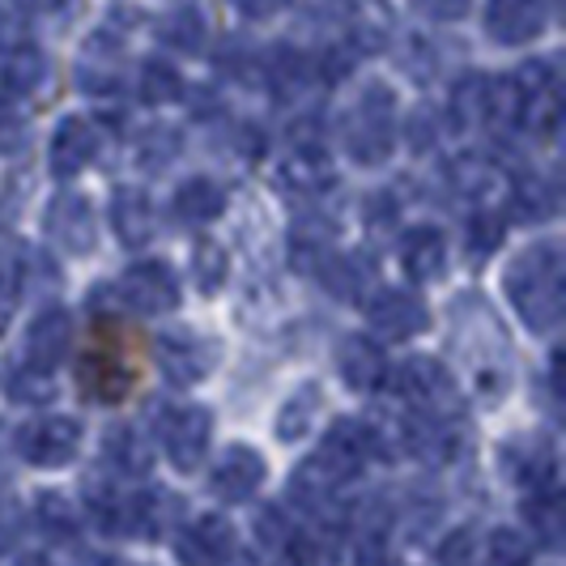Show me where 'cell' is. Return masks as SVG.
<instances>
[{
	"instance_id": "obj_1",
	"label": "cell",
	"mask_w": 566,
	"mask_h": 566,
	"mask_svg": "<svg viewBox=\"0 0 566 566\" xmlns=\"http://www.w3.org/2000/svg\"><path fill=\"white\" fill-rule=\"evenodd\" d=\"M507 298L533 333H554L563 319V248L541 239L507 269Z\"/></svg>"
},
{
	"instance_id": "obj_2",
	"label": "cell",
	"mask_w": 566,
	"mask_h": 566,
	"mask_svg": "<svg viewBox=\"0 0 566 566\" xmlns=\"http://www.w3.org/2000/svg\"><path fill=\"white\" fill-rule=\"evenodd\" d=\"M345 145L349 158L363 167H379L397 149V98L384 82H367L354 112L345 119Z\"/></svg>"
},
{
	"instance_id": "obj_3",
	"label": "cell",
	"mask_w": 566,
	"mask_h": 566,
	"mask_svg": "<svg viewBox=\"0 0 566 566\" xmlns=\"http://www.w3.org/2000/svg\"><path fill=\"white\" fill-rule=\"evenodd\" d=\"M115 298L119 307L137 315H163L179 303V282L163 260H142L133 269H124V277L115 282Z\"/></svg>"
},
{
	"instance_id": "obj_4",
	"label": "cell",
	"mask_w": 566,
	"mask_h": 566,
	"mask_svg": "<svg viewBox=\"0 0 566 566\" xmlns=\"http://www.w3.org/2000/svg\"><path fill=\"white\" fill-rule=\"evenodd\" d=\"M82 448V426L69 413H48V418H34L18 430V452L27 455L30 464H43V469H56L69 464Z\"/></svg>"
},
{
	"instance_id": "obj_5",
	"label": "cell",
	"mask_w": 566,
	"mask_h": 566,
	"mask_svg": "<svg viewBox=\"0 0 566 566\" xmlns=\"http://www.w3.org/2000/svg\"><path fill=\"white\" fill-rule=\"evenodd\" d=\"M163 448L179 469H197L205 452H209V434H213V418L205 405H175L158 422Z\"/></svg>"
},
{
	"instance_id": "obj_6",
	"label": "cell",
	"mask_w": 566,
	"mask_h": 566,
	"mask_svg": "<svg viewBox=\"0 0 566 566\" xmlns=\"http://www.w3.org/2000/svg\"><path fill=\"white\" fill-rule=\"evenodd\" d=\"M154 363L167 375L175 388H192L200 384L209 367H213V349L209 340L197 337V333H184V328H170V333H158L154 337Z\"/></svg>"
},
{
	"instance_id": "obj_7",
	"label": "cell",
	"mask_w": 566,
	"mask_h": 566,
	"mask_svg": "<svg viewBox=\"0 0 566 566\" xmlns=\"http://www.w3.org/2000/svg\"><path fill=\"white\" fill-rule=\"evenodd\" d=\"M554 0H490L485 4V30L499 48H524L545 34Z\"/></svg>"
},
{
	"instance_id": "obj_8",
	"label": "cell",
	"mask_w": 566,
	"mask_h": 566,
	"mask_svg": "<svg viewBox=\"0 0 566 566\" xmlns=\"http://www.w3.org/2000/svg\"><path fill=\"white\" fill-rule=\"evenodd\" d=\"M48 239L52 248H60L64 255H90L94 252V239H98V222H94V209L82 192H60L48 205Z\"/></svg>"
},
{
	"instance_id": "obj_9",
	"label": "cell",
	"mask_w": 566,
	"mask_h": 566,
	"mask_svg": "<svg viewBox=\"0 0 566 566\" xmlns=\"http://www.w3.org/2000/svg\"><path fill=\"white\" fill-rule=\"evenodd\" d=\"M426 307L418 303V294H409V290H375L367 298V324L370 333H379V337L388 340H409L418 337L426 328Z\"/></svg>"
},
{
	"instance_id": "obj_10",
	"label": "cell",
	"mask_w": 566,
	"mask_h": 566,
	"mask_svg": "<svg viewBox=\"0 0 566 566\" xmlns=\"http://www.w3.org/2000/svg\"><path fill=\"white\" fill-rule=\"evenodd\" d=\"M98 149H103V137H98V128H94L85 115H69V119H60L56 133H52V149H48L52 175H56V179H73V175H82V170L98 158Z\"/></svg>"
},
{
	"instance_id": "obj_11",
	"label": "cell",
	"mask_w": 566,
	"mask_h": 566,
	"mask_svg": "<svg viewBox=\"0 0 566 566\" xmlns=\"http://www.w3.org/2000/svg\"><path fill=\"white\" fill-rule=\"evenodd\" d=\"M367 455H370V430L363 422H354V418H340L324 434L315 464L328 473V482H345V478H354L367 464Z\"/></svg>"
},
{
	"instance_id": "obj_12",
	"label": "cell",
	"mask_w": 566,
	"mask_h": 566,
	"mask_svg": "<svg viewBox=\"0 0 566 566\" xmlns=\"http://www.w3.org/2000/svg\"><path fill=\"white\" fill-rule=\"evenodd\" d=\"M69 345H73V315L64 307H43L27 328V367L52 375L69 358Z\"/></svg>"
},
{
	"instance_id": "obj_13",
	"label": "cell",
	"mask_w": 566,
	"mask_h": 566,
	"mask_svg": "<svg viewBox=\"0 0 566 566\" xmlns=\"http://www.w3.org/2000/svg\"><path fill=\"white\" fill-rule=\"evenodd\" d=\"M397 392L409 400V405H422L426 413L443 418L439 409L455 400V384H452V375L439 367L434 358H409V363L397 370Z\"/></svg>"
},
{
	"instance_id": "obj_14",
	"label": "cell",
	"mask_w": 566,
	"mask_h": 566,
	"mask_svg": "<svg viewBox=\"0 0 566 566\" xmlns=\"http://www.w3.org/2000/svg\"><path fill=\"white\" fill-rule=\"evenodd\" d=\"M337 370L340 379L354 388V392H375L384 379H388V358H384V345L379 340L363 337V333H354V337L340 340L337 349Z\"/></svg>"
},
{
	"instance_id": "obj_15",
	"label": "cell",
	"mask_w": 566,
	"mask_h": 566,
	"mask_svg": "<svg viewBox=\"0 0 566 566\" xmlns=\"http://www.w3.org/2000/svg\"><path fill=\"white\" fill-rule=\"evenodd\" d=\"M333 158L324 145H294L282 167V184L298 197H319L333 188Z\"/></svg>"
},
{
	"instance_id": "obj_16",
	"label": "cell",
	"mask_w": 566,
	"mask_h": 566,
	"mask_svg": "<svg viewBox=\"0 0 566 566\" xmlns=\"http://www.w3.org/2000/svg\"><path fill=\"white\" fill-rule=\"evenodd\" d=\"M400 264L413 282H439L448 264V239L434 227H413L400 239Z\"/></svg>"
},
{
	"instance_id": "obj_17",
	"label": "cell",
	"mask_w": 566,
	"mask_h": 566,
	"mask_svg": "<svg viewBox=\"0 0 566 566\" xmlns=\"http://www.w3.org/2000/svg\"><path fill=\"white\" fill-rule=\"evenodd\" d=\"M260 482H264V455L252 452V448H243V443L227 448V455H222L218 469H213V490H218L227 503L248 499Z\"/></svg>"
},
{
	"instance_id": "obj_18",
	"label": "cell",
	"mask_w": 566,
	"mask_h": 566,
	"mask_svg": "<svg viewBox=\"0 0 566 566\" xmlns=\"http://www.w3.org/2000/svg\"><path fill=\"white\" fill-rule=\"evenodd\" d=\"M112 227L124 248H145L154 239V205L142 188H119L112 197Z\"/></svg>"
},
{
	"instance_id": "obj_19",
	"label": "cell",
	"mask_w": 566,
	"mask_h": 566,
	"mask_svg": "<svg viewBox=\"0 0 566 566\" xmlns=\"http://www.w3.org/2000/svg\"><path fill=\"white\" fill-rule=\"evenodd\" d=\"M43 82H48V56L34 43H18V48L4 52L0 85H4L9 98H30Z\"/></svg>"
},
{
	"instance_id": "obj_20",
	"label": "cell",
	"mask_w": 566,
	"mask_h": 566,
	"mask_svg": "<svg viewBox=\"0 0 566 566\" xmlns=\"http://www.w3.org/2000/svg\"><path fill=\"white\" fill-rule=\"evenodd\" d=\"M77 379H82V392L90 400H98V405H115V400H124V392L133 388V375L124 363H115L107 354H90L77 370Z\"/></svg>"
},
{
	"instance_id": "obj_21",
	"label": "cell",
	"mask_w": 566,
	"mask_h": 566,
	"mask_svg": "<svg viewBox=\"0 0 566 566\" xmlns=\"http://www.w3.org/2000/svg\"><path fill=\"white\" fill-rule=\"evenodd\" d=\"M222 209H227V192H222L213 179H205V175L179 184V192H175V213H179L184 222H192V227L213 222Z\"/></svg>"
},
{
	"instance_id": "obj_22",
	"label": "cell",
	"mask_w": 566,
	"mask_h": 566,
	"mask_svg": "<svg viewBox=\"0 0 566 566\" xmlns=\"http://www.w3.org/2000/svg\"><path fill=\"white\" fill-rule=\"evenodd\" d=\"M158 34H163V43H167V48L184 52V56H192V52L205 48V34H209V30H205V13H200L197 4H179L175 13L163 18Z\"/></svg>"
},
{
	"instance_id": "obj_23",
	"label": "cell",
	"mask_w": 566,
	"mask_h": 566,
	"mask_svg": "<svg viewBox=\"0 0 566 566\" xmlns=\"http://www.w3.org/2000/svg\"><path fill=\"white\" fill-rule=\"evenodd\" d=\"M307 82H312V60L303 56V52L277 48V52L269 56V85H273V94L294 98V94L307 90Z\"/></svg>"
},
{
	"instance_id": "obj_24",
	"label": "cell",
	"mask_w": 566,
	"mask_h": 566,
	"mask_svg": "<svg viewBox=\"0 0 566 566\" xmlns=\"http://www.w3.org/2000/svg\"><path fill=\"white\" fill-rule=\"evenodd\" d=\"M230 554V528L222 520H200L197 528L188 533V545H184V563L192 566H213L218 558Z\"/></svg>"
},
{
	"instance_id": "obj_25",
	"label": "cell",
	"mask_w": 566,
	"mask_h": 566,
	"mask_svg": "<svg viewBox=\"0 0 566 566\" xmlns=\"http://www.w3.org/2000/svg\"><path fill=\"white\" fill-rule=\"evenodd\" d=\"M515 213L524 218V222H545V218H554L558 213V192L541 179V175H524L520 184H515Z\"/></svg>"
},
{
	"instance_id": "obj_26",
	"label": "cell",
	"mask_w": 566,
	"mask_h": 566,
	"mask_svg": "<svg viewBox=\"0 0 566 566\" xmlns=\"http://www.w3.org/2000/svg\"><path fill=\"white\" fill-rule=\"evenodd\" d=\"M315 413H319V388L307 384V388H298V392L282 405V413H277V434H282L285 443L303 439V434L312 430Z\"/></svg>"
},
{
	"instance_id": "obj_27",
	"label": "cell",
	"mask_w": 566,
	"mask_h": 566,
	"mask_svg": "<svg viewBox=\"0 0 566 566\" xmlns=\"http://www.w3.org/2000/svg\"><path fill=\"white\" fill-rule=\"evenodd\" d=\"M179 149H184V137H179V128H170V124H158V128H145L142 142H137V163L145 170H167L175 158H179Z\"/></svg>"
},
{
	"instance_id": "obj_28",
	"label": "cell",
	"mask_w": 566,
	"mask_h": 566,
	"mask_svg": "<svg viewBox=\"0 0 566 566\" xmlns=\"http://www.w3.org/2000/svg\"><path fill=\"white\" fill-rule=\"evenodd\" d=\"M319 269H324V285L337 294V298H358L363 285H367L370 269H363L354 255H319Z\"/></svg>"
},
{
	"instance_id": "obj_29",
	"label": "cell",
	"mask_w": 566,
	"mask_h": 566,
	"mask_svg": "<svg viewBox=\"0 0 566 566\" xmlns=\"http://www.w3.org/2000/svg\"><path fill=\"white\" fill-rule=\"evenodd\" d=\"M82 90L90 94H112L119 85V69H115V56H107V39H94L82 56Z\"/></svg>"
},
{
	"instance_id": "obj_30",
	"label": "cell",
	"mask_w": 566,
	"mask_h": 566,
	"mask_svg": "<svg viewBox=\"0 0 566 566\" xmlns=\"http://www.w3.org/2000/svg\"><path fill=\"white\" fill-rule=\"evenodd\" d=\"M227 248H218L213 239H200L197 252H192V282H197V290H205V294H218L222 285H227Z\"/></svg>"
},
{
	"instance_id": "obj_31",
	"label": "cell",
	"mask_w": 566,
	"mask_h": 566,
	"mask_svg": "<svg viewBox=\"0 0 566 566\" xmlns=\"http://www.w3.org/2000/svg\"><path fill=\"white\" fill-rule=\"evenodd\" d=\"M485 90H490V82L478 77V73H469L464 82H455L452 119L460 124V128H478V124H485Z\"/></svg>"
},
{
	"instance_id": "obj_32",
	"label": "cell",
	"mask_w": 566,
	"mask_h": 566,
	"mask_svg": "<svg viewBox=\"0 0 566 566\" xmlns=\"http://www.w3.org/2000/svg\"><path fill=\"white\" fill-rule=\"evenodd\" d=\"M184 94V77H179V69L167 64V60H145L142 69V98L145 103H175Z\"/></svg>"
},
{
	"instance_id": "obj_33",
	"label": "cell",
	"mask_w": 566,
	"mask_h": 566,
	"mask_svg": "<svg viewBox=\"0 0 566 566\" xmlns=\"http://www.w3.org/2000/svg\"><path fill=\"white\" fill-rule=\"evenodd\" d=\"M107 455H112L115 469H124V473H145L149 469V443L137 430H128V426L107 434Z\"/></svg>"
},
{
	"instance_id": "obj_34",
	"label": "cell",
	"mask_w": 566,
	"mask_h": 566,
	"mask_svg": "<svg viewBox=\"0 0 566 566\" xmlns=\"http://www.w3.org/2000/svg\"><path fill=\"white\" fill-rule=\"evenodd\" d=\"M30 142V115L22 112L18 98L0 94V154H18Z\"/></svg>"
},
{
	"instance_id": "obj_35",
	"label": "cell",
	"mask_w": 566,
	"mask_h": 566,
	"mask_svg": "<svg viewBox=\"0 0 566 566\" xmlns=\"http://www.w3.org/2000/svg\"><path fill=\"white\" fill-rule=\"evenodd\" d=\"M464 243H469V252L478 255V260H485L490 252H499V243H503V222H499V213H473Z\"/></svg>"
},
{
	"instance_id": "obj_36",
	"label": "cell",
	"mask_w": 566,
	"mask_h": 566,
	"mask_svg": "<svg viewBox=\"0 0 566 566\" xmlns=\"http://www.w3.org/2000/svg\"><path fill=\"white\" fill-rule=\"evenodd\" d=\"M52 375L48 370H34V367H18V375H13V384H9V392H13V400H22V405H43V400L52 397Z\"/></svg>"
},
{
	"instance_id": "obj_37",
	"label": "cell",
	"mask_w": 566,
	"mask_h": 566,
	"mask_svg": "<svg viewBox=\"0 0 566 566\" xmlns=\"http://www.w3.org/2000/svg\"><path fill=\"white\" fill-rule=\"evenodd\" d=\"M469 4L473 0H418V9H422L426 18H434V22H460L469 13Z\"/></svg>"
},
{
	"instance_id": "obj_38",
	"label": "cell",
	"mask_w": 566,
	"mask_h": 566,
	"mask_svg": "<svg viewBox=\"0 0 566 566\" xmlns=\"http://www.w3.org/2000/svg\"><path fill=\"white\" fill-rule=\"evenodd\" d=\"M413 137V149H426V145H434L439 142V115L430 112V107H418V115H413V128H409Z\"/></svg>"
},
{
	"instance_id": "obj_39",
	"label": "cell",
	"mask_w": 566,
	"mask_h": 566,
	"mask_svg": "<svg viewBox=\"0 0 566 566\" xmlns=\"http://www.w3.org/2000/svg\"><path fill=\"white\" fill-rule=\"evenodd\" d=\"M494 566H524V545L511 533H499L494 537Z\"/></svg>"
},
{
	"instance_id": "obj_40",
	"label": "cell",
	"mask_w": 566,
	"mask_h": 566,
	"mask_svg": "<svg viewBox=\"0 0 566 566\" xmlns=\"http://www.w3.org/2000/svg\"><path fill=\"white\" fill-rule=\"evenodd\" d=\"M469 554H473L469 533H455V537H448V545H443V566H469Z\"/></svg>"
},
{
	"instance_id": "obj_41",
	"label": "cell",
	"mask_w": 566,
	"mask_h": 566,
	"mask_svg": "<svg viewBox=\"0 0 566 566\" xmlns=\"http://www.w3.org/2000/svg\"><path fill=\"white\" fill-rule=\"evenodd\" d=\"M13 298H18V290L0 277V328H4V319H9V312H13Z\"/></svg>"
},
{
	"instance_id": "obj_42",
	"label": "cell",
	"mask_w": 566,
	"mask_h": 566,
	"mask_svg": "<svg viewBox=\"0 0 566 566\" xmlns=\"http://www.w3.org/2000/svg\"><path fill=\"white\" fill-rule=\"evenodd\" d=\"M30 4H34L39 13H48V18H56V13H69V4H73V0H30Z\"/></svg>"
},
{
	"instance_id": "obj_43",
	"label": "cell",
	"mask_w": 566,
	"mask_h": 566,
	"mask_svg": "<svg viewBox=\"0 0 566 566\" xmlns=\"http://www.w3.org/2000/svg\"><path fill=\"white\" fill-rule=\"evenodd\" d=\"M27 566H43V563H27Z\"/></svg>"
}]
</instances>
